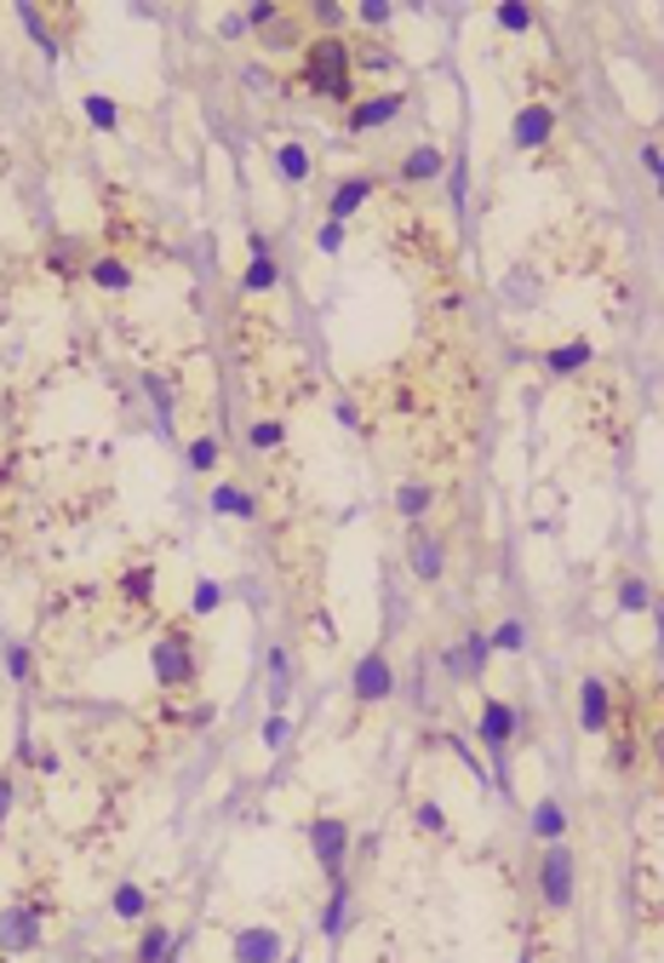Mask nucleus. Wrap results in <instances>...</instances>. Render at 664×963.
<instances>
[{
    "label": "nucleus",
    "mask_w": 664,
    "mask_h": 963,
    "mask_svg": "<svg viewBox=\"0 0 664 963\" xmlns=\"http://www.w3.org/2000/svg\"><path fill=\"white\" fill-rule=\"evenodd\" d=\"M316 247H321V252H344V224L321 218V230H316Z\"/></svg>",
    "instance_id": "09e8293b"
},
{
    "label": "nucleus",
    "mask_w": 664,
    "mask_h": 963,
    "mask_svg": "<svg viewBox=\"0 0 664 963\" xmlns=\"http://www.w3.org/2000/svg\"><path fill=\"white\" fill-rule=\"evenodd\" d=\"M355 18L367 23V30H390V18H396V7L390 0H362V7H355Z\"/></svg>",
    "instance_id": "37998d69"
},
{
    "label": "nucleus",
    "mask_w": 664,
    "mask_h": 963,
    "mask_svg": "<svg viewBox=\"0 0 664 963\" xmlns=\"http://www.w3.org/2000/svg\"><path fill=\"white\" fill-rule=\"evenodd\" d=\"M373 195H378V172H350V179L332 184V195H327V218H332V224H344V218L362 213Z\"/></svg>",
    "instance_id": "f8f14e48"
},
{
    "label": "nucleus",
    "mask_w": 664,
    "mask_h": 963,
    "mask_svg": "<svg viewBox=\"0 0 664 963\" xmlns=\"http://www.w3.org/2000/svg\"><path fill=\"white\" fill-rule=\"evenodd\" d=\"M41 947V906L12 900L0 911V952H35Z\"/></svg>",
    "instance_id": "9d476101"
},
{
    "label": "nucleus",
    "mask_w": 664,
    "mask_h": 963,
    "mask_svg": "<svg viewBox=\"0 0 664 963\" xmlns=\"http://www.w3.org/2000/svg\"><path fill=\"white\" fill-rule=\"evenodd\" d=\"M18 23H23V30H30V35H35V46H41V53H46V58H53V64L64 58V41L53 35V23H46V18H41V7H35V0H23V7H18Z\"/></svg>",
    "instance_id": "393cba45"
},
{
    "label": "nucleus",
    "mask_w": 664,
    "mask_h": 963,
    "mask_svg": "<svg viewBox=\"0 0 664 963\" xmlns=\"http://www.w3.org/2000/svg\"><path fill=\"white\" fill-rule=\"evenodd\" d=\"M218 602H224V586L218 579H201V586L190 591V614H213Z\"/></svg>",
    "instance_id": "79ce46f5"
},
{
    "label": "nucleus",
    "mask_w": 664,
    "mask_h": 963,
    "mask_svg": "<svg viewBox=\"0 0 664 963\" xmlns=\"http://www.w3.org/2000/svg\"><path fill=\"white\" fill-rule=\"evenodd\" d=\"M407 568H413V579H424V586H436L447 574V545L436 534H424V528H413V540H407Z\"/></svg>",
    "instance_id": "4468645a"
},
{
    "label": "nucleus",
    "mask_w": 664,
    "mask_h": 963,
    "mask_svg": "<svg viewBox=\"0 0 664 963\" xmlns=\"http://www.w3.org/2000/svg\"><path fill=\"white\" fill-rule=\"evenodd\" d=\"M81 110H87V121H92V126H104V133H115V126H121L115 98H104V92H87V98H81Z\"/></svg>",
    "instance_id": "4c0bfd02"
},
{
    "label": "nucleus",
    "mask_w": 664,
    "mask_h": 963,
    "mask_svg": "<svg viewBox=\"0 0 664 963\" xmlns=\"http://www.w3.org/2000/svg\"><path fill=\"white\" fill-rule=\"evenodd\" d=\"M430 505H436V488H430L424 476H407L401 488H396V517H401L407 528H419V522L430 517Z\"/></svg>",
    "instance_id": "6ab92c4d"
},
{
    "label": "nucleus",
    "mask_w": 664,
    "mask_h": 963,
    "mask_svg": "<svg viewBox=\"0 0 664 963\" xmlns=\"http://www.w3.org/2000/svg\"><path fill=\"white\" fill-rule=\"evenodd\" d=\"M241 35H252L247 30V12H224L218 18V41H241Z\"/></svg>",
    "instance_id": "3c124183"
},
{
    "label": "nucleus",
    "mask_w": 664,
    "mask_h": 963,
    "mask_svg": "<svg viewBox=\"0 0 664 963\" xmlns=\"http://www.w3.org/2000/svg\"><path fill=\"white\" fill-rule=\"evenodd\" d=\"M184 460H190V471H218L224 442H218V437H195V442L184 447Z\"/></svg>",
    "instance_id": "58836bf2"
},
{
    "label": "nucleus",
    "mask_w": 664,
    "mask_h": 963,
    "mask_svg": "<svg viewBox=\"0 0 664 963\" xmlns=\"http://www.w3.org/2000/svg\"><path fill=\"white\" fill-rule=\"evenodd\" d=\"M207 511L236 517V522H252V517H259V494L241 488V482H218V488L207 494Z\"/></svg>",
    "instance_id": "f3484780"
},
{
    "label": "nucleus",
    "mask_w": 664,
    "mask_h": 963,
    "mask_svg": "<svg viewBox=\"0 0 664 963\" xmlns=\"http://www.w3.org/2000/svg\"><path fill=\"white\" fill-rule=\"evenodd\" d=\"M556 138V110L545 104V98H533V104H522L516 115H510V144L516 149H545Z\"/></svg>",
    "instance_id": "9b49d317"
},
{
    "label": "nucleus",
    "mask_w": 664,
    "mask_h": 963,
    "mask_svg": "<svg viewBox=\"0 0 664 963\" xmlns=\"http://www.w3.org/2000/svg\"><path fill=\"white\" fill-rule=\"evenodd\" d=\"M413 820H419V831H430V838H453V826H447V808H442L436 797H419Z\"/></svg>",
    "instance_id": "c9c22d12"
},
{
    "label": "nucleus",
    "mask_w": 664,
    "mask_h": 963,
    "mask_svg": "<svg viewBox=\"0 0 664 963\" xmlns=\"http://www.w3.org/2000/svg\"><path fill=\"white\" fill-rule=\"evenodd\" d=\"M144 396L156 401V424H161V430H172V413H178V401H172V385H167L161 373H144Z\"/></svg>",
    "instance_id": "7c9ffc66"
},
{
    "label": "nucleus",
    "mask_w": 664,
    "mask_h": 963,
    "mask_svg": "<svg viewBox=\"0 0 664 963\" xmlns=\"http://www.w3.org/2000/svg\"><path fill=\"white\" fill-rule=\"evenodd\" d=\"M30 671H35V666H30V648H23V643H7V677H12V682H30Z\"/></svg>",
    "instance_id": "c03bdc74"
},
{
    "label": "nucleus",
    "mask_w": 664,
    "mask_h": 963,
    "mask_svg": "<svg viewBox=\"0 0 664 963\" xmlns=\"http://www.w3.org/2000/svg\"><path fill=\"white\" fill-rule=\"evenodd\" d=\"M396 694V666H390V654L385 648H367L362 660H355L350 671V700L355 705H385Z\"/></svg>",
    "instance_id": "39448f33"
},
{
    "label": "nucleus",
    "mask_w": 664,
    "mask_h": 963,
    "mask_svg": "<svg viewBox=\"0 0 664 963\" xmlns=\"http://www.w3.org/2000/svg\"><path fill=\"white\" fill-rule=\"evenodd\" d=\"M316 924H321L327 941H339V934L350 929V883H344V877L332 883V895H327V906H321V918H316Z\"/></svg>",
    "instance_id": "5701e85b"
},
{
    "label": "nucleus",
    "mask_w": 664,
    "mask_h": 963,
    "mask_svg": "<svg viewBox=\"0 0 664 963\" xmlns=\"http://www.w3.org/2000/svg\"><path fill=\"white\" fill-rule=\"evenodd\" d=\"M229 958L236 963H281L287 958V934H281L275 924H241L236 934H229Z\"/></svg>",
    "instance_id": "1a4fd4ad"
},
{
    "label": "nucleus",
    "mask_w": 664,
    "mask_h": 963,
    "mask_svg": "<svg viewBox=\"0 0 664 963\" xmlns=\"http://www.w3.org/2000/svg\"><path fill=\"white\" fill-rule=\"evenodd\" d=\"M298 87L316 92V98H332V104H355V53L344 35H310L298 53Z\"/></svg>",
    "instance_id": "f257e3e1"
},
{
    "label": "nucleus",
    "mask_w": 664,
    "mask_h": 963,
    "mask_svg": "<svg viewBox=\"0 0 664 963\" xmlns=\"http://www.w3.org/2000/svg\"><path fill=\"white\" fill-rule=\"evenodd\" d=\"M596 362V344L591 339H568V344H550L545 350V373H556V378H573V373H584Z\"/></svg>",
    "instance_id": "a211bd4d"
},
{
    "label": "nucleus",
    "mask_w": 664,
    "mask_h": 963,
    "mask_svg": "<svg viewBox=\"0 0 664 963\" xmlns=\"http://www.w3.org/2000/svg\"><path fill=\"white\" fill-rule=\"evenodd\" d=\"M573 849L568 843H545V860H539V900L550 911H568L573 906Z\"/></svg>",
    "instance_id": "423d86ee"
},
{
    "label": "nucleus",
    "mask_w": 664,
    "mask_h": 963,
    "mask_svg": "<svg viewBox=\"0 0 664 963\" xmlns=\"http://www.w3.org/2000/svg\"><path fill=\"white\" fill-rule=\"evenodd\" d=\"M110 906H115V918H121V924H138V918H149V895L138 890V883H121Z\"/></svg>",
    "instance_id": "473e14b6"
},
{
    "label": "nucleus",
    "mask_w": 664,
    "mask_h": 963,
    "mask_svg": "<svg viewBox=\"0 0 664 963\" xmlns=\"http://www.w3.org/2000/svg\"><path fill=\"white\" fill-rule=\"evenodd\" d=\"M527 831L539 843H561V838H568V808H561V797H539V803H533Z\"/></svg>",
    "instance_id": "412c9836"
},
{
    "label": "nucleus",
    "mask_w": 664,
    "mask_h": 963,
    "mask_svg": "<svg viewBox=\"0 0 664 963\" xmlns=\"http://www.w3.org/2000/svg\"><path fill=\"white\" fill-rule=\"evenodd\" d=\"M87 282L98 293H126L133 287V264L115 259V252H98V259H87Z\"/></svg>",
    "instance_id": "4be33fe9"
},
{
    "label": "nucleus",
    "mask_w": 664,
    "mask_h": 963,
    "mask_svg": "<svg viewBox=\"0 0 664 963\" xmlns=\"http://www.w3.org/2000/svg\"><path fill=\"white\" fill-rule=\"evenodd\" d=\"M304 838H310V854H316V866L327 872V883H339L344 866H350V826L339 815H316L310 826H304Z\"/></svg>",
    "instance_id": "20e7f679"
},
{
    "label": "nucleus",
    "mask_w": 664,
    "mask_h": 963,
    "mask_svg": "<svg viewBox=\"0 0 664 963\" xmlns=\"http://www.w3.org/2000/svg\"><path fill=\"white\" fill-rule=\"evenodd\" d=\"M659 597L642 574H619V614H653Z\"/></svg>",
    "instance_id": "a878e982"
},
{
    "label": "nucleus",
    "mask_w": 664,
    "mask_h": 963,
    "mask_svg": "<svg viewBox=\"0 0 664 963\" xmlns=\"http://www.w3.org/2000/svg\"><path fill=\"white\" fill-rule=\"evenodd\" d=\"M287 740H293V723L281 717V712H270V723H264V746H270V751H281Z\"/></svg>",
    "instance_id": "49530a36"
},
{
    "label": "nucleus",
    "mask_w": 664,
    "mask_h": 963,
    "mask_svg": "<svg viewBox=\"0 0 664 963\" xmlns=\"http://www.w3.org/2000/svg\"><path fill=\"white\" fill-rule=\"evenodd\" d=\"M493 23H499L504 35H527V30H533V7H527V0H499V7H493Z\"/></svg>",
    "instance_id": "2f4dec72"
},
{
    "label": "nucleus",
    "mask_w": 664,
    "mask_h": 963,
    "mask_svg": "<svg viewBox=\"0 0 664 963\" xmlns=\"http://www.w3.org/2000/svg\"><path fill=\"white\" fill-rule=\"evenodd\" d=\"M504 298L516 304V310H533V304H539V282H533V270H510L504 275Z\"/></svg>",
    "instance_id": "72a5a7b5"
},
{
    "label": "nucleus",
    "mask_w": 664,
    "mask_h": 963,
    "mask_svg": "<svg viewBox=\"0 0 664 963\" xmlns=\"http://www.w3.org/2000/svg\"><path fill=\"white\" fill-rule=\"evenodd\" d=\"M339 424H350V430H362L367 419H362V408H355L350 396H339Z\"/></svg>",
    "instance_id": "864d4df0"
},
{
    "label": "nucleus",
    "mask_w": 664,
    "mask_h": 963,
    "mask_svg": "<svg viewBox=\"0 0 664 963\" xmlns=\"http://www.w3.org/2000/svg\"><path fill=\"white\" fill-rule=\"evenodd\" d=\"M275 172H281V184H304L310 179V149H304L298 138H287V144H275Z\"/></svg>",
    "instance_id": "b1692460"
},
{
    "label": "nucleus",
    "mask_w": 664,
    "mask_h": 963,
    "mask_svg": "<svg viewBox=\"0 0 664 963\" xmlns=\"http://www.w3.org/2000/svg\"><path fill=\"white\" fill-rule=\"evenodd\" d=\"M350 53H355V75H390V69H401V58L385 53L378 41H350Z\"/></svg>",
    "instance_id": "bb28decb"
},
{
    "label": "nucleus",
    "mask_w": 664,
    "mask_h": 963,
    "mask_svg": "<svg viewBox=\"0 0 664 963\" xmlns=\"http://www.w3.org/2000/svg\"><path fill=\"white\" fill-rule=\"evenodd\" d=\"M488 643H493V654H527V625L522 620H499L488 631Z\"/></svg>",
    "instance_id": "f704fd0d"
},
{
    "label": "nucleus",
    "mask_w": 664,
    "mask_h": 963,
    "mask_svg": "<svg viewBox=\"0 0 664 963\" xmlns=\"http://www.w3.org/2000/svg\"><path fill=\"white\" fill-rule=\"evenodd\" d=\"M310 23H316V35H344L350 12L339 7V0H316V7H310Z\"/></svg>",
    "instance_id": "e433bc0d"
},
{
    "label": "nucleus",
    "mask_w": 664,
    "mask_h": 963,
    "mask_svg": "<svg viewBox=\"0 0 664 963\" xmlns=\"http://www.w3.org/2000/svg\"><path fill=\"white\" fill-rule=\"evenodd\" d=\"M453 654H458L465 682H481V677H488V660H493V643H488V631H465V637L453 643Z\"/></svg>",
    "instance_id": "aec40b11"
},
{
    "label": "nucleus",
    "mask_w": 664,
    "mask_h": 963,
    "mask_svg": "<svg viewBox=\"0 0 664 963\" xmlns=\"http://www.w3.org/2000/svg\"><path fill=\"white\" fill-rule=\"evenodd\" d=\"M293 694V660H287V648H270V705L281 712Z\"/></svg>",
    "instance_id": "c756f323"
},
{
    "label": "nucleus",
    "mask_w": 664,
    "mask_h": 963,
    "mask_svg": "<svg viewBox=\"0 0 664 963\" xmlns=\"http://www.w3.org/2000/svg\"><path fill=\"white\" fill-rule=\"evenodd\" d=\"M619 723V689L607 677H584L579 682V728L584 734H613Z\"/></svg>",
    "instance_id": "6e6552de"
},
{
    "label": "nucleus",
    "mask_w": 664,
    "mask_h": 963,
    "mask_svg": "<svg viewBox=\"0 0 664 963\" xmlns=\"http://www.w3.org/2000/svg\"><path fill=\"white\" fill-rule=\"evenodd\" d=\"M642 167H648V179L659 184V201H664V149L659 144H642Z\"/></svg>",
    "instance_id": "de8ad7c7"
},
{
    "label": "nucleus",
    "mask_w": 664,
    "mask_h": 963,
    "mask_svg": "<svg viewBox=\"0 0 664 963\" xmlns=\"http://www.w3.org/2000/svg\"><path fill=\"white\" fill-rule=\"evenodd\" d=\"M201 643L190 637L184 625H167L156 643H149V671H156V682L172 694V689H190V682L201 677Z\"/></svg>",
    "instance_id": "f03ea898"
},
{
    "label": "nucleus",
    "mask_w": 664,
    "mask_h": 963,
    "mask_svg": "<svg viewBox=\"0 0 664 963\" xmlns=\"http://www.w3.org/2000/svg\"><path fill=\"white\" fill-rule=\"evenodd\" d=\"M407 98L413 92H401V87H385V92H373V98H355V104L344 110V133H378V126H390L401 110H407Z\"/></svg>",
    "instance_id": "0eeeda50"
},
{
    "label": "nucleus",
    "mask_w": 664,
    "mask_h": 963,
    "mask_svg": "<svg viewBox=\"0 0 664 963\" xmlns=\"http://www.w3.org/2000/svg\"><path fill=\"white\" fill-rule=\"evenodd\" d=\"M516 734H522V712H516V705H510L504 694H488V700H481L476 740L488 746V757H493V785L510 780V746H516Z\"/></svg>",
    "instance_id": "7ed1b4c3"
},
{
    "label": "nucleus",
    "mask_w": 664,
    "mask_h": 963,
    "mask_svg": "<svg viewBox=\"0 0 664 963\" xmlns=\"http://www.w3.org/2000/svg\"><path fill=\"white\" fill-rule=\"evenodd\" d=\"M247 442H252V453H281L287 447V419H252Z\"/></svg>",
    "instance_id": "c85d7f7f"
},
{
    "label": "nucleus",
    "mask_w": 664,
    "mask_h": 963,
    "mask_svg": "<svg viewBox=\"0 0 664 963\" xmlns=\"http://www.w3.org/2000/svg\"><path fill=\"white\" fill-rule=\"evenodd\" d=\"M46 264H53L58 275H75V270H81V264H75V247H69V241H58L53 252H46ZM81 275H87V270H81Z\"/></svg>",
    "instance_id": "8fccbe9b"
},
{
    "label": "nucleus",
    "mask_w": 664,
    "mask_h": 963,
    "mask_svg": "<svg viewBox=\"0 0 664 963\" xmlns=\"http://www.w3.org/2000/svg\"><path fill=\"white\" fill-rule=\"evenodd\" d=\"M167 952H172V929H167V924H144L133 963H167Z\"/></svg>",
    "instance_id": "cd10ccee"
},
{
    "label": "nucleus",
    "mask_w": 664,
    "mask_h": 963,
    "mask_svg": "<svg viewBox=\"0 0 664 963\" xmlns=\"http://www.w3.org/2000/svg\"><path fill=\"white\" fill-rule=\"evenodd\" d=\"M156 591H161V568L156 563H133V568H121V579H115V597L126 608H149Z\"/></svg>",
    "instance_id": "dca6fc26"
},
{
    "label": "nucleus",
    "mask_w": 664,
    "mask_h": 963,
    "mask_svg": "<svg viewBox=\"0 0 664 963\" xmlns=\"http://www.w3.org/2000/svg\"><path fill=\"white\" fill-rule=\"evenodd\" d=\"M659 654H664V620H659Z\"/></svg>",
    "instance_id": "6e6d98bb"
},
{
    "label": "nucleus",
    "mask_w": 664,
    "mask_h": 963,
    "mask_svg": "<svg viewBox=\"0 0 664 963\" xmlns=\"http://www.w3.org/2000/svg\"><path fill=\"white\" fill-rule=\"evenodd\" d=\"M247 252H252V259H247V270H241V293H252V298H259V293H275L281 264H275V252H270V236L252 230V236H247Z\"/></svg>",
    "instance_id": "ddd939ff"
},
{
    "label": "nucleus",
    "mask_w": 664,
    "mask_h": 963,
    "mask_svg": "<svg viewBox=\"0 0 664 963\" xmlns=\"http://www.w3.org/2000/svg\"><path fill=\"white\" fill-rule=\"evenodd\" d=\"M12 797H18V785H12V774H0V820H7V808H12Z\"/></svg>",
    "instance_id": "5fc2aeb1"
},
{
    "label": "nucleus",
    "mask_w": 664,
    "mask_h": 963,
    "mask_svg": "<svg viewBox=\"0 0 664 963\" xmlns=\"http://www.w3.org/2000/svg\"><path fill=\"white\" fill-rule=\"evenodd\" d=\"M298 41H304V23L287 18V12H281L270 30H264V46H270V53H281V46H298Z\"/></svg>",
    "instance_id": "ea45409f"
},
{
    "label": "nucleus",
    "mask_w": 664,
    "mask_h": 963,
    "mask_svg": "<svg viewBox=\"0 0 664 963\" xmlns=\"http://www.w3.org/2000/svg\"><path fill=\"white\" fill-rule=\"evenodd\" d=\"M636 751H642V734H613V746H607V763L625 774V769L636 763Z\"/></svg>",
    "instance_id": "a19ab883"
},
{
    "label": "nucleus",
    "mask_w": 664,
    "mask_h": 963,
    "mask_svg": "<svg viewBox=\"0 0 664 963\" xmlns=\"http://www.w3.org/2000/svg\"><path fill=\"white\" fill-rule=\"evenodd\" d=\"M447 172V149L442 144H413L401 156V167H396V179L401 184H430V179H442Z\"/></svg>",
    "instance_id": "2eb2a0df"
},
{
    "label": "nucleus",
    "mask_w": 664,
    "mask_h": 963,
    "mask_svg": "<svg viewBox=\"0 0 664 963\" xmlns=\"http://www.w3.org/2000/svg\"><path fill=\"white\" fill-rule=\"evenodd\" d=\"M275 18H281V7H275V0H252V7H247V30H259V35H264Z\"/></svg>",
    "instance_id": "a18cd8bd"
},
{
    "label": "nucleus",
    "mask_w": 664,
    "mask_h": 963,
    "mask_svg": "<svg viewBox=\"0 0 664 963\" xmlns=\"http://www.w3.org/2000/svg\"><path fill=\"white\" fill-rule=\"evenodd\" d=\"M642 751H648L653 763L664 769V723H653V734H642Z\"/></svg>",
    "instance_id": "603ef678"
}]
</instances>
